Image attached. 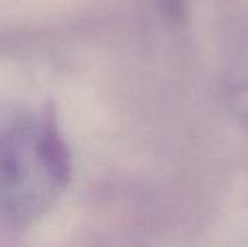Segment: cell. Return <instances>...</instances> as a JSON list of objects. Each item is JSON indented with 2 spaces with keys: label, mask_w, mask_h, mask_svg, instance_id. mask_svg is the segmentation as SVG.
<instances>
[{
  "label": "cell",
  "mask_w": 248,
  "mask_h": 247,
  "mask_svg": "<svg viewBox=\"0 0 248 247\" xmlns=\"http://www.w3.org/2000/svg\"><path fill=\"white\" fill-rule=\"evenodd\" d=\"M71 180V154L46 107L0 110V222L29 227L58 203Z\"/></svg>",
  "instance_id": "1"
},
{
  "label": "cell",
  "mask_w": 248,
  "mask_h": 247,
  "mask_svg": "<svg viewBox=\"0 0 248 247\" xmlns=\"http://www.w3.org/2000/svg\"><path fill=\"white\" fill-rule=\"evenodd\" d=\"M233 110H235L236 117L242 122L243 127L248 129V83L238 86L232 95Z\"/></svg>",
  "instance_id": "2"
},
{
  "label": "cell",
  "mask_w": 248,
  "mask_h": 247,
  "mask_svg": "<svg viewBox=\"0 0 248 247\" xmlns=\"http://www.w3.org/2000/svg\"><path fill=\"white\" fill-rule=\"evenodd\" d=\"M162 10L174 20L183 22L187 16V0H157Z\"/></svg>",
  "instance_id": "3"
}]
</instances>
